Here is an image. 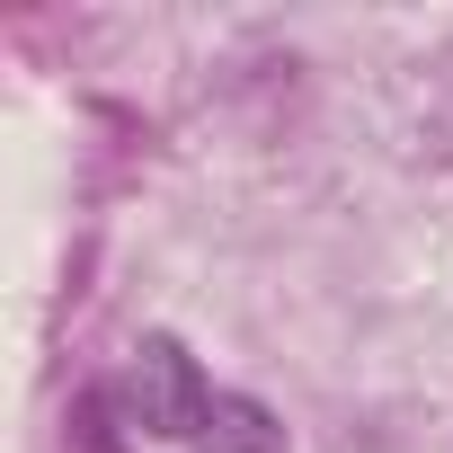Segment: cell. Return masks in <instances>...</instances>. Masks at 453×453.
<instances>
[{
	"label": "cell",
	"mask_w": 453,
	"mask_h": 453,
	"mask_svg": "<svg viewBox=\"0 0 453 453\" xmlns=\"http://www.w3.org/2000/svg\"><path fill=\"white\" fill-rule=\"evenodd\" d=\"M107 418H116V391H81L72 400V444L81 453H116V426Z\"/></svg>",
	"instance_id": "obj_3"
},
{
	"label": "cell",
	"mask_w": 453,
	"mask_h": 453,
	"mask_svg": "<svg viewBox=\"0 0 453 453\" xmlns=\"http://www.w3.org/2000/svg\"><path fill=\"white\" fill-rule=\"evenodd\" d=\"M116 409H125V426L134 435H160V444H196L204 435V409H213V391H204V373H196V356L169 338V329H151L142 347H134V365H125V382H116Z\"/></svg>",
	"instance_id": "obj_1"
},
{
	"label": "cell",
	"mask_w": 453,
	"mask_h": 453,
	"mask_svg": "<svg viewBox=\"0 0 453 453\" xmlns=\"http://www.w3.org/2000/svg\"><path fill=\"white\" fill-rule=\"evenodd\" d=\"M196 453H285V418L267 400H250V391H213Z\"/></svg>",
	"instance_id": "obj_2"
}]
</instances>
